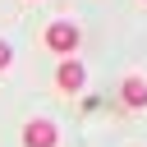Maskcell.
<instances>
[{"label":"cell","instance_id":"4","mask_svg":"<svg viewBox=\"0 0 147 147\" xmlns=\"http://www.w3.org/2000/svg\"><path fill=\"white\" fill-rule=\"evenodd\" d=\"M119 101H124V110H142L147 106V78L142 74H129L119 83Z\"/></svg>","mask_w":147,"mask_h":147},{"label":"cell","instance_id":"3","mask_svg":"<svg viewBox=\"0 0 147 147\" xmlns=\"http://www.w3.org/2000/svg\"><path fill=\"white\" fill-rule=\"evenodd\" d=\"M60 142V129L51 119H28L23 124V147H55Z\"/></svg>","mask_w":147,"mask_h":147},{"label":"cell","instance_id":"5","mask_svg":"<svg viewBox=\"0 0 147 147\" xmlns=\"http://www.w3.org/2000/svg\"><path fill=\"white\" fill-rule=\"evenodd\" d=\"M9 64H14V51H9V41H5V37H0V74H5V69H9Z\"/></svg>","mask_w":147,"mask_h":147},{"label":"cell","instance_id":"2","mask_svg":"<svg viewBox=\"0 0 147 147\" xmlns=\"http://www.w3.org/2000/svg\"><path fill=\"white\" fill-rule=\"evenodd\" d=\"M83 83H87V69H83L74 55H64L60 69H55V87H60V92H83Z\"/></svg>","mask_w":147,"mask_h":147},{"label":"cell","instance_id":"1","mask_svg":"<svg viewBox=\"0 0 147 147\" xmlns=\"http://www.w3.org/2000/svg\"><path fill=\"white\" fill-rule=\"evenodd\" d=\"M78 41H83V32H78V23H69V18H55V23H46V32H41V46L51 51V55H74L78 51Z\"/></svg>","mask_w":147,"mask_h":147},{"label":"cell","instance_id":"6","mask_svg":"<svg viewBox=\"0 0 147 147\" xmlns=\"http://www.w3.org/2000/svg\"><path fill=\"white\" fill-rule=\"evenodd\" d=\"M142 5H147V0H142Z\"/></svg>","mask_w":147,"mask_h":147}]
</instances>
